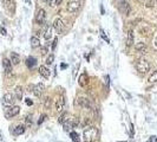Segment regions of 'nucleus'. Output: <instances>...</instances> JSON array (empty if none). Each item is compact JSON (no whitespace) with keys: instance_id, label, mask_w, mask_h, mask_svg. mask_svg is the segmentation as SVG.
I'll list each match as a JSON object with an SVG mask.
<instances>
[{"instance_id":"obj_1","label":"nucleus","mask_w":157,"mask_h":142,"mask_svg":"<svg viewBox=\"0 0 157 142\" xmlns=\"http://www.w3.org/2000/svg\"><path fill=\"white\" fill-rule=\"evenodd\" d=\"M97 136H98V128L93 127V125L86 127L83 131V140L85 142H93Z\"/></svg>"},{"instance_id":"obj_2","label":"nucleus","mask_w":157,"mask_h":142,"mask_svg":"<svg viewBox=\"0 0 157 142\" xmlns=\"http://www.w3.org/2000/svg\"><path fill=\"white\" fill-rule=\"evenodd\" d=\"M136 69H137V71L139 74L144 75V74L148 72L149 70H150V63H149L148 60H145V59H141V60L137 62Z\"/></svg>"},{"instance_id":"obj_3","label":"nucleus","mask_w":157,"mask_h":142,"mask_svg":"<svg viewBox=\"0 0 157 142\" xmlns=\"http://www.w3.org/2000/svg\"><path fill=\"white\" fill-rule=\"evenodd\" d=\"M19 113H20V107H18V106H12V107H9V108L6 109L5 116H6V118H12L14 116H17Z\"/></svg>"},{"instance_id":"obj_4","label":"nucleus","mask_w":157,"mask_h":142,"mask_svg":"<svg viewBox=\"0 0 157 142\" xmlns=\"http://www.w3.org/2000/svg\"><path fill=\"white\" fill-rule=\"evenodd\" d=\"M79 7H80V0H71V1H69L66 10L70 13H75L79 10Z\"/></svg>"},{"instance_id":"obj_5","label":"nucleus","mask_w":157,"mask_h":142,"mask_svg":"<svg viewBox=\"0 0 157 142\" xmlns=\"http://www.w3.org/2000/svg\"><path fill=\"white\" fill-rule=\"evenodd\" d=\"M46 21V11L44 9H40L36 15V23L38 25H44Z\"/></svg>"},{"instance_id":"obj_6","label":"nucleus","mask_w":157,"mask_h":142,"mask_svg":"<svg viewBox=\"0 0 157 142\" xmlns=\"http://www.w3.org/2000/svg\"><path fill=\"white\" fill-rule=\"evenodd\" d=\"M14 103V96L12 94L7 92L3 96V104L6 106V107H12Z\"/></svg>"},{"instance_id":"obj_7","label":"nucleus","mask_w":157,"mask_h":142,"mask_svg":"<svg viewBox=\"0 0 157 142\" xmlns=\"http://www.w3.org/2000/svg\"><path fill=\"white\" fill-rule=\"evenodd\" d=\"M65 106H66V102H65V98L64 97H58L57 101H56V103H54V107H56V110L58 113H61V111H64V109H65Z\"/></svg>"},{"instance_id":"obj_8","label":"nucleus","mask_w":157,"mask_h":142,"mask_svg":"<svg viewBox=\"0 0 157 142\" xmlns=\"http://www.w3.org/2000/svg\"><path fill=\"white\" fill-rule=\"evenodd\" d=\"M136 51H137V54H138V56H144V54H146L148 47H146L145 43H143V42L137 43V44H136Z\"/></svg>"},{"instance_id":"obj_9","label":"nucleus","mask_w":157,"mask_h":142,"mask_svg":"<svg viewBox=\"0 0 157 142\" xmlns=\"http://www.w3.org/2000/svg\"><path fill=\"white\" fill-rule=\"evenodd\" d=\"M44 89H45V86H44L43 83H38L37 85H34L33 86V94H34V96L42 97L43 94H44Z\"/></svg>"},{"instance_id":"obj_10","label":"nucleus","mask_w":157,"mask_h":142,"mask_svg":"<svg viewBox=\"0 0 157 142\" xmlns=\"http://www.w3.org/2000/svg\"><path fill=\"white\" fill-rule=\"evenodd\" d=\"M77 104L82 107V108H85V109H90L91 108V102L90 100L88 98H84V97H79L77 100Z\"/></svg>"},{"instance_id":"obj_11","label":"nucleus","mask_w":157,"mask_h":142,"mask_svg":"<svg viewBox=\"0 0 157 142\" xmlns=\"http://www.w3.org/2000/svg\"><path fill=\"white\" fill-rule=\"evenodd\" d=\"M44 38L46 39V40H49V39H51L53 37V26L50 25V24H47V25L45 26V30H44Z\"/></svg>"},{"instance_id":"obj_12","label":"nucleus","mask_w":157,"mask_h":142,"mask_svg":"<svg viewBox=\"0 0 157 142\" xmlns=\"http://www.w3.org/2000/svg\"><path fill=\"white\" fill-rule=\"evenodd\" d=\"M53 29L57 31L58 33H61L63 30H64V23H63V20L60 18H57L56 20H54L53 23Z\"/></svg>"},{"instance_id":"obj_13","label":"nucleus","mask_w":157,"mask_h":142,"mask_svg":"<svg viewBox=\"0 0 157 142\" xmlns=\"http://www.w3.org/2000/svg\"><path fill=\"white\" fill-rule=\"evenodd\" d=\"M3 66H4V70H5V72H6L7 75L12 74V63H11L10 59L4 58V59H3Z\"/></svg>"},{"instance_id":"obj_14","label":"nucleus","mask_w":157,"mask_h":142,"mask_svg":"<svg viewBox=\"0 0 157 142\" xmlns=\"http://www.w3.org/2000/svg\"><path fill=\"white\" fill-rule=\"evenodd\" d=\"M39 75H40L42 77H44V78H49L50 75H51V71L45 65H40L39 66Z\"/></svg>"},{"instance_id":"obj_15","label":"nucleus","mask_w":157,"mask_h":142,"mask_svg":"<svg viewBox=\"0 0 157 142\" xmlns=\"http://www.w3.org/2000/svg\"><path fill=\"white\" fill-rule=\"evenodd\" d=\"M3 1H4V5H5L6 9L9 10L11 13H14V11H15V4H14L13 0H3Z\"/></svg>"},{"instance_id":"obj_16","label":"nucleus","mask_w":157,"mask_h":142,"mask_svg":"<svg viewBox=\"0 0 157 142\" xmlns=\"http://www.w3.org/2000/svg\"><path fill=\"white\" fill-rule=\"evenodd\" d=\"M70 114L67 113V111H63V114H60V116L58 117V122L60 123V124H64L65 122H67L69 120H70Z\"/></svg>"},{"instance_id":"obj_17","label":"nucleus","mask_w":157,"mask_h":142,"mask_svg":"<svg viewBox=\"0 0 157 142\" xmlns=\"http://www.w3.org/2000/svg\"><path fill=\"white\" fill-rule=\"evenodd\" d=\"M133 40H135V36H133V31L132 30H130L129 32H128V35H127V42H125V44H127V46H132V44H133Z\"/></svg>"},{"instance_id":"obj_18","label":"nucleus","mask_w":157,"mask_h":142,"mask_svg":"<svg viewBox=\"0 0 157 142\" xmlns=\"http://www.w3.org/2000/svg\"><path fill=\"white\" fill-rule=\"evenodd\" d=\"M78 83H79L80 86H85L89 83V77H88V75H86V72H83L79 76V81H78Z\"/></svg>"},{"instance_id":"obj_19","label":"nucleus","mask_w":157,"mask_h":142,"mask_svg":"<svg viewBox=\"0 0 157 142\" xmlns=\"http://www.w3.org/2000/svg\"><path fill=\"white\" fill-rule=\"evenodd\" d=\"M22 88L20 85H18V86H15V89H14V95H15V98H17L18 101H21L22 100Z\"/></svg>"},{"instance_id":"obj_20","label":"nucleus","mask_w":157,"mask_h":142,"mask_svg":"<svg viewBox=\"0 0 157 142\" xmlns=\"http://www.w3.org/2000/svg\"><path fill=\"white\" fill-rule=\"evenodd\" d=\"M121 11H122L125 15H129V13H130V11H131V9H130V5H129L127 1L122 3V5H121Z\"/></svg>"},{"instance_id":"obj_21","label":"nucleus","mask_w":157,"mask_h":142,"mask_svg":"<svg viewBox=\"0 0 157 142\" xmlns=\"http://www.w3.org/2000/svg\"><path fill=\"white\" fill-rule=\"evenodd\" d=\"M69 121L71 122V124H72L73 128H77V127H79V125H80V118L78 117V116H72V117H70Z\"/></svg>"},{"instance_id":"obj_22","label":"nucleus","mask_w":157,"mask_h":142,"mask_svg":"<svg viewBox=\"0 0 157 142\" xmlns=\"http://www.w3.org/2000/svg\"><path fill=\"white\" fill-rule=\"evenodd\" d=\"M30 43H31V46L33 47V49H37V47L40 46V40H39V38L38 37H31L30 39Z\"/></svg>"},{"instance_id":"obj_23","label":"nucleus","mask_w":157,"mask_h":142,"mask_svg":"<svg viewBox=\"0 0 157 142\" xmlns=\"http://www.w3.org/2000/svg\"><path fill=\"white\" fill-rule=\"evenodd\" d=\"M11 63L14 65H18L19 63H20V56L18 53H15V52H12L11 53Z\"/></svg>"},{"instance_id":"obj_24","label":"nucleus","mask_w":157,"mask_h":142,"mask_svg":"<svg viewBox=\"0 0 157 142\" xmlns=\"http://www.w3.org/2000/svg\"><path fill=\"white\" fill-rule=\"evenodd\" d=\"M25 129H26V125H18V127H15V129L13 130V134L14 135H21V134L25 133Z\"/></svg>"},{"instance_id":"obj_25","label":"nucleus","mask_w":157,"mask_h":142,"mask_svg":"<svg viewBox=\"0 0 157 142\" xmlns=\"http://www.w3.org/2000/svg\"><path fill=\"white\" fill-rule=\"evenodd\" d=\"M26 65H27L30 69L34 68V66L37 65V59H36L34 57H28V58L26 59Z\"/></svg>"},{"instance_id":"obj_26","label":"nucleus","mask_w":157,"mask_h":142,"mask_svg":"<svg viewBox=\"0 0 157 142\" xmlns=\"http://www.w3.org/2000/svg\"><path fill=\"white\" fill-rule=\"evenodd\" d=\"M70 137H71V140H72L73 142H80L79 135H78L76 131H70Z\"/></svg>"},{"instance_id":"obj_27","label":"nucleus","mask_w":157,"mask_h":142,"mask_svg":"<svg viewBox=\"0 0 157 142\" xmlns=\"http://www.w3.org/2000/svg\"><path fill=\"white\" fill-rule=\"evenodd\" d=\"M150 83H156L157 82V70L156 71H154V72L149 76V80H148Z\"/></svg>"},{"instance_id":"obj_28","label":"nucleus","mask_w":157,"mask_h":142,"mask_svg":"<svg viewBox=\"0 0 157 142\" xmlns=\"http://www.w3.org/2000/svg\"><path fill=\"white\" fill-rule=\"evenodd\" d=\"M63 128H64L65 131H70V130L72 131V129H73L72 124H71V122H70V121H67V122H65L64 124H63Z\"/></svg>"},{"instance_id":"obj_29","label":"nucleus","mask_w":157,"mask_h":142,"mask_svg":"<svg viewBox=\"0 0 157 142\" xmlns=\"http://www.w3.org/2000/svg\"><path fill=\"white\" fill-rule=\"evenodd\" d=\"M53 60H54V54L51 53V54H49V57L46 58V64H47V65H51L52 63H53Z\"/></svg>"},{"instance_id":"obj_30","label":"nucleus","mask_w":157,"mask_h":142,"mask_svg":"<svg viewBox=\"0 0 157 142\" xmlns=\"http://www.w3.org/2000/svg\"><path fill=\"white\" fill-rule=\"evenodd\" d=\"M44 106L46 108H50V106H51V98L50 97H45V100H44Z\"/></svg>"},{"instance_id":"obj_31","label":"nucleus","mask_w":157,"mask_h":142,"mask_svg":"<svg viewBox=\"0 0 157 142\" xmlns=\"http://www.w3.org/2000/svg\"><path fill=\"white\" fill-rule=\"evenodd\" d=\"M47 4H49V6H51V7L57 6V5H58V0H47Z\"/></svg>"},{"instance_id":"obj_32","label":"nucleus","mask_w":157,"mask_h":142,"mask_svg":"<svg viewBox=\"0 0 157 142\" xmlns=\"http://www.w3.org/2000/svg\"><path fill=\"white\" fill-rule=\"evenodd\" d=\"M46 117H47V116H46V114H43V115L40 116V118H39L38 124H42V123H43V121H45V120H46Z\"/></svg>"},{"instance_id":"obj_33","label":"nucleus","mask_w":157,"mask_h":142,"mask_svg":"<svg viewBox=\"0 0 157 142\" xmlns=\"http://www.w3.org/2000/svg\"><path fill=\"white\" fill-rule=\"evenodd\" d=\"M31 124H32V116L28 115L26 117V125H31Z\"/></svg>"},{"instance_id":"obj_34","label":"nucleus","mask_w":157,"mask_h":142,"mask_svg":"<svg viewBox=\"0 0 157 142\" xmlns=\"http://www.w3.org/2000/svg\"><path fill=\"white\" fill-rule=\"evenodd\" d=\"M57 43H58V38L56 37V38L53 39V43H52V50H54V49H56V46H57Z\"/></svg>"},{"instance_id":"obj_35","label":"nucleus","mask_w":157,"mask_h":142,"mask_svg":"<svg viewBox=\"0 0 157 142\" xmlns=\"http://www.w3.org/2000/svg\"><path fill=\"white\" fill-rule=\"evenodd\" d=\"M139 32H141V35H142V36H145L148 33V29H141Z\"/></svg>"},{"instance_id":"obj_36","label":"nucleus","mask_w":157,"mask_h":142,"mask_svg":"<svg viewBox=\"0 0 157 142\" xmlns=\"http://www.w3.org/2000/svg\"><path fill=\"white\" fill-rule=\"evenodd\" d=\"M145 6H146V7H152V6H154V1H152V0H150L149 3L145 4Z\"/></svg>"},{"instance_id":"obj_37","label":"nucleus","mask_w":157,"mask_h":142,"mask_svg":"<svg viewBox=\"0 0 157 142\" xmlns=\"http://www.w3.org/2000/svg\"><path fill=\"white\" fill-rule=\"evenodd\" d=\"M0 32H1V35L3 36H6L7 33H6V30H5V27H0Z\"/></svg>"},{"instance_id":"obj_38","label":"nucleus","mask_w":157,"mask_h":142,"mask_svg":"<svg viewBox=\"0 0 157 142\" xmlns=\"http://www.w3.org/2000/svg\"><path fill=\"white\" fill-rule=\"evenodd\" d=\"M46 52H47V49L46 47H43V50H42V54L44 56V54H46Z\"/></svg>"},{"instance_id":"obj_39","label":"nucleus","mask_w":157,"mask_h":142,"mask_svg":"<svg viewBox=\"0 0 157 142\" xmlns=\"http://www.w3.org/2000/svg\"><path fill=\"white\" fill-rule=\"evenodd\" d=\"M26 104H27V106H32V104H33V102L31 101V100H26Z\"/></svg>"},{"instance_id":"obj_40","label":"nucleus","mask_w":157,"mask_h":142,"mask_svg":"<svg viewBox=\"0 0 157 142\" xmlns=\"http://www.w3.org/2000/svg\"><path fill=\"white\" fill-rule=\"evenodd\" d=\"M60 68H61V69H66V68H67V65H66V64H61V65H60Z\"/></svg>"},{"instance_id":"obj_41","label":"nucleus","mask_w":157,"mask_h":142,"mask_svg":"<svg viewBox=\"0 0 157 142\" xmlns=\"http://www.w3.org/2000/svg\"><path fill=\"white\" fill-rule=\"evenodd\" d=\"M40 1H44V3H47V0H40Z\"/></svg>"},{"instance_id":"obj_42","label":"nucleus","mask_w":157,"mask_h":142,"mask_svg":"<svg viewBox=\"0 0 157 142\" xmlns=\"http://www.w3.org/2000/svg\"><path fill=\"white\" fill-rule=\"evenodd\" d=\"M119 1H121V3H124V1H125V0H119Z\"/></svg>"},{"instance_id":"obj_43","label":"nucleus","mask_w":157,"mask_h":142,"mask_svg":"<svg viewBox=\"0 0 157 142\" xmlns=\"http://www.w3.org/2000/svg\"><path fill=\"white\" fill-rule=\"evenodd\" d=\"M156 17H157V11H156Z\"/></svg>"}]
</instances>
